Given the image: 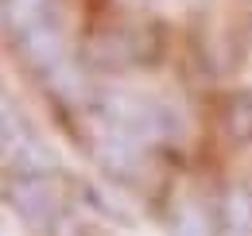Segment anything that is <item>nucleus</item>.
<instances>
[{
	"instance_id": "nucleus-1",
	"label": "nucleus",
	"mask_w": 252,
	"mask_h": 236,
	"mask_svg": "<svg viewBox=\"0 0 252 236\" xmlns=\"http://www.w3.org/2000/svg\"><path fill=\"white\" fill-rule=\"evenodd\" d=\"M8 202L20 209V217L28 225H39V221H51L63 213V202L55 198V186H51V175L43 178H20L8 186Z\"/></svg>"
},
{
	"instance_id": "nucleus-2",
	"label": "nucleus",
	"mask_w": 252,
	"mask_h": 236,
	"mask_svg": "<svg viewBox=\"0 0 252 236\" xmlns=\"http://www.w3.org/2000/svg\"><path fill=\"white\" fill-rule=\"evenodd\" d=\"M225 128L233 140H252V89H241L225 101Z\"/></svg>"
}]
</instances>
